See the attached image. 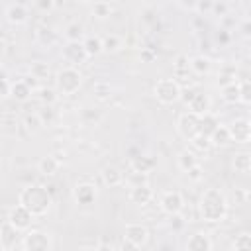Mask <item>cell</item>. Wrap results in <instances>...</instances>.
I'll use <instances>...</instances> for the list:
<instances>
[{"label": "cell", "instance_id": "cell-29", "mask_svg": "<svg viewBox=\"0 0 251 251\" xmlns=\"http://www.w3.org/2000/svg\"><path fill=\"white\" fill-rule=\"evenodd\" d=\"M102 45H104V53H118L124 47V37L118 33H108L102 37Z\"/></svg>", "mask_w": 251, "mask_h": 251}, {"label": "cell", "instance_id": "cell-46", "mask_svg": "<svg viewBox=\"0 0 251 251\" xmlns=\"http://www.w3.org/2000/svg\"><path fill=\"white\" fill-rule=\"evenodd\" d=\"M35 6H37L41 12H51L57 4H55V2H51V0H39V2H35Z\"/></svg>", "mask_w": 251, "mask_h": 251}, {"label": "cell", "instance_id": "cell-19", "mask_svg": "<svg viewBox=\"0 0 251 251\" xmlns=\"http://www.w3.org/2000/svg\"><path fill=\"white\" fill-rule=\"evenodd\" d=\"M59 167H61V161L55 155H47V157H41L39 159L37 173L43 175V176H55L59 173Z\"/></svg>", "mask_w": 251, "mask_h": 251}, {"label": "cell", "instance_id": "cell-45", "mask_svg": "<svg viewBox=\"0 0 251 251\" xmlns=\"http://www.w3.org/2000/svg\"><path fill=\"white\" fill-rule=\"evenodd\" d=\"M155 59H157V53H155L151 47H143V49H141V61L151 63V61H155Z\"/></svg>", "mask_w": 251, "mask_h": 251}, {"label": "cell", "instance_id": "cell-28", "mask_svg": "<svg viewBox=\"0 0 251 251\" xmlns=\"http://www.w3.org/2000/svg\"><path fill=\"white\" fill-rule=\"evenodd\" d=\"M231 167L235 173H249L251 171V153H235L231 159Z\"/></svg>", "mask_w": 251, "mask_h": 251}, {"label": "cell", "instance_id": "cell-41", "mask_svg": "<svg viewBox=\"0 0 251 251\" xmlns=\"http://www.w3.org/2000/svg\"><path fill=\"white\" fill-rule=\"evenodd\" d=\"M239 90H241V102L243 104H251V80H241L239 82Z\"/></svg>", "mask_w": 251, "mask_h": 251}, {"label": "cell", "instance_id": "cell-34", "mask_svg": "<svg viewBox=\"0 0 251 251\" xmlns=\"http://www.w3.org/2000/svg\"><path fill=\"white\" fill-rule=\"evenodd\" d=\"M90 12H92L94 18L106 20V18H110L114 14V4H110V2H94L90 6Z\"/></svg>", "mask_w": 251, "mask_h": 251}, {"label": "cell", "instance_id": "cell-5", "mask_svg": "<svg viewBox=\"0 0 251 251\" xmlns=\"http://www.w3.org/2000/svg\"><path fill=\"white\" fill-rule=\"evenodd\" d=\"M53 237L45 229H27L22 237V251H51Z\"/></svg>", "mask_w": 251, "mask_h": 251}, {"label": "cell", "instance_id": "cell-52", "mask_svg": "<svg viewBox=\"0 0 251 251\" xmlns=\"http://www.w3.org/2000/svg\"><path fill=\"white\" fill-rule=\"evenodd\" d=\"M180 6L184 10H196V2H180Z\"/></svg>", "mask_w": 251, "mask_h": 251}, {"label": "cell", "instance_id": "cell-24", "mask_svg": "<svg viewBox=\"0 0 251 251\" xmlns=\"http://www.w3.org/2000/svg\"><path fill=\"white\" fill-rule=\"evenodd\" d=\"M31 94H33V90L25 84V80H24V78H20V80H14V82H12V94H10V96H12L16 102H27Z\"/></svg>", "mask_w": 251, "mask_h": 251}, {"label": "cell", "instance_id": "cell-8", "mask_svg": "<svg viewBox=\"0 0 251 251\" xmlns=\"http://www.w3.org/2000/svg\"><path fill=\"white\" fill-rule=\"evenodd\" d=\"M124 239L133 247V249H141L147 245L149 241V229L145 224L141 222H131L126 226V231H124Z\"/></svg>", "mask_w": 251, "mask_h": 251}, {"label": "cell", "instance_id": "cell-3", "mask_svg": "<svg viewBox=\"0 0 251 251\" xmlns=\"http://www.w3.org/2000/svg\"><path fill=\"white\" fill-rule=\"evenodd\" d=\"M153 96L157 98L159 104L163 106H173L180 100L182 96V86L176 78H159L153 86Z\"/></svg>", "mask_w": 251, "mask_h": 251}, {"label": "cell", "instance_id": "cell-35", "mask_svg": "<svg viewBox=\"0 0 251 251\" xmlns=\"http://www.w3.org/2000/svg\"><path fill=\"white\" fill-rule=\"evenodd\" d=\"M35 96H37V100H39L41 104H45V106H53V104L57 102V98H59L57 88H49V86H39V90L35 92Z\"/></svg>", "mask_w": 251, "mask_h": 251}, {"label": "cell", "instance_id": "cell-2", "mask_svg": "<svg viewBox=\"0 0 251 251\" xmlns=\"http://www.w3.org/2000/svg\"><path fill=\"white\" fill-rule=\"evenodd\" d=\"M18 204L27 208L37 218V216H45L51 210L53 196L43 184H25L18 194Z\"/></svg>", "mask_w": 251, "mask_h": 251}, {"label": "cell", "instance_id": "cell-44", "mask_svg": "<svg viewBox=\"0 0 251 251\" xmlns=\"http://www.w3.org/2000/svg\"><path fill=\"white\" fill-rule=\"evenodd\" d=\"M10 94H12V82H10L8 75L4 73L2 75V98H8Z\"/></svg>", "mask_w": 251, "mask_h": 251}, {"label": "cell", "instance_id": "cell-40", "mask_svg": "<svg viewBox=\"0 0 251 251\" xmlns=\"http://www.w3.org/2000/svg\"><path fill=\"white\" fill-rule=\"evenodd\" d=\"M190 143H192V147H194V149H198V151H204V153H206V151L212 147V141H210V137H206V135H202V133H200V135H196V137H194Z\"/></svg>", "mask_w": 251, "mask_h": 251}, {"label": "cell", "instance_id": "cell-20", "mask_svg": "<svg viewBox=\"0 0 251 251\" xmlns=\"http://www.w3.org/2000/svg\"><path fill=\"white\" fill-rule=\"evenodd\" d=\"M100 175H102L104 184L110 186V188H116V186L124 184V173H122L118 167H114V165H106Z\"/></svg>", "mask_w": 251, "mask_h": 251}, {"label": "cell", "instance_id": "cell-25", "mask_svg": "<svg viewBox=\"0 0 251 251\" xmlns=\"http://www.w3.org/2000/svg\"><path fill=\"white\" fill-rule=\"evenodd\" d=\"M220 126H222V124H220V120H218V116H216V114L208 112V114L200 116V133H202V135L210 137V135H212Z\"/></svg>", "mask_w": 251, "mask_h": 251}, {"label": "cell", "instance_id": "cell-6", "mask_svg": "<svg viewBox=\"0 0 251 251\" xmlns=\"http://www.w3.org/2000/svg\"><path fill=\"white\" fill-rule=\"evenodd\" d=\"M176 131L182 139L192 141L196 135H200V116L192 112H182L176 120Z\"/></svg>", "mask_w": 251, "mask_h": 251}, {"label": "cell", "instance_id": "cell-4", "mask_svg": "<svg viewBox=\"0 0 251 251\" xmlns=\"http://www.w3.org/2000/svg\"><path fill=\"white\" fill-rule=\"evenodd\" d=\"M80 86H82V75L76 67H63L61 71H57V75H55L57 92H61L63 96H71V94L78 92Z\"/></svg>", "mask_w": 251, "mask_h": 251}, {"label": "cell", "instance_id": "cell-38", "mask_svg": "<svg viewBox=\"0 0 251 251\" xmlns=\"http://www.w3.org/2000/svg\"><path fill=\"white\" fill-rule=\"evenodd\" d=\"M37 41H39L41 45L51 47V45L57 41V33H55L53 29H49V27H39V29H37Z\"/></svg>", "mask_w": 251, "mask_h": 251}, {"label": "cell", "instance_id": "cell-7", "mask_svg": "<svg viewBox=\"0 0 251 251\" xmlns=\"http://www.w3.org/2000/svg\"><path fill=\"white\" fill-rule=\"evenodd\" d=\"M159 208L167 216H178L184 210V196L180 190H165L159 198Z\"/></svg>", "mask_w": 251, "mask_h": 251}, {"label": "cell", "instance_id": "cell-26", "mask_svg": "<svg viewBox=\"0 0 251 251\" xmlns=\"http://www.w3.org/2000/svg\"><path fill=\"white\" fill-rule=\"evenodd\" d=\"M210 141H212V147H227V145L231 143L229 127H227V126H220V127L210 135Z\"/></svg>", "mask_w": 251, "mask_h": 251}, {"label": "cell", "instance_id": "cell-42", "mask_svg": "<svg viewBox=\"0 0 251 251\" xmlns=\"http://www.w3.org/2000/svg\"><path fill=\"white\" fill-rule=\"evenodd\" d=\"M127 182H129V188H131V186H139V184H147V175L131 173V175L127 176Z\"/></svg>", "mask_w": 251, "mask_h": 251}, {"label": "cell", "instance_id": "cell-53", "mask_svg": "<svg viewBox=\"0 0 251 251\" xmlns=\"http://www.w3.org/2000/svg\"><path fill=\"white\" fill-rule=\"evenodd\" d=\"M78 251H98V247H80Z\"/></svg>", "mask_w": 251, "mask_h": 251}, {"label": "cell", "instance_id": "cell-1", "mask_svg": "<svg viewBox=\"0 0 251 251\" xmlns=\"http://www.w3.org/2000/svg\"><path fill=\"white\" fill-rule=\"evenodd\" d=\"M198 212L200 218L208 224H220L226 220L229 212V202L224 190L220 188H206L198 200Z\"/></svg>", "mask_w": 251, "mask_h": 251}, {"label": "cell", "instance_id": "cell-47", "mask_svg": "<svg viewBox=\"0 0 251 251\" xmlns=\"http://www.w3.org/2000/svg\"><path fill=\"white\" fill-rule=\"evenodd\" d=\"M212 10H214V2H196V12L206 14V12H212Z\"/></svg>", "mask_w": 251, "mask_h": 251}, {"label": "cell", "instance_id": "cell-22", "mask_svg": "<svg viewBox=\"0 0 251 251\" xmlns=\"http://www.w3.org/2000/svg\"><path fill=\"white\" fill-rule=\"evenodd\" d=\"M63 33H65L67 43H82L84 37H86L84 25H82L80 22H71V24H67V27H65Z\"/></svg>", "mask_w": 251, "mask_h": 251}, {"label": "cell", "instance_id": "cell-27", "mask_svg": "<svg viewBox=\"0 0 251 251\" xmlns=\"http://www.w3.org/2000/svg\"><path fill=\"white\" fill-rule=\"evenodd\" d=\"M82 45H84L88 57H96V55L104 53V45H102V37L100 35H86Z\"/></svg>", "mask_w": 251, "mask_h": 251}, {"label": "cell", "instance_id": "cell-49", "mask_svg": "<svg viewBox=\"0 0 251 251\" xmlns=\"http://www.w3.org/2000/svg\"><path fill=\"white\" fill-rule=\"evenodd\" d=\"M212 12H216L218 16L224 18V16H227V4H224V2L222 4H214V10Z\"/></svg>", "mask_w": 251, "mask_h": 251}, {"label": "cell", "instance_id": "cell-13", "mask_svg": "<svg viewBox=\"0 0 251 251\" xmlns=\"http://www.w3.org/2000/svg\"><path fill=\"white\" fill-rule=\"evenodd\" d=\"M227 127H229V133H231V141H235V143H249V137H251V120L237 118Z\"/></svg>", "mask_w": 251, "mask_h": 251}, {"label": "cell", "instance_id": "cell-32", "mask_svg": "<svg viewBox=\"0 0 251 251\" xmlns=\"http://www.w3.org/2000/svg\"><path fill=\"white\" fill-rule=\"evenodd\" d=\"M92 94H94V98H96L98 102H106V100L112 96V84H110L108 80H98V82H94V86H92Z\"/></svg>", "mask_w": 251, "mask_h": 251}, {"label": "cell", "instance_id": "cell-11", "mask_svg": "<svg viewBox=\"0 0 251 251\" xmlns=\"http://www.w3.org/2000/svg\"><path fill=\"white\" fill-rule=\"evenodd\" d=\"M186 108H188V112H192L196 116H204L212 108V98L206 92H188V96H186Z\"/></svg>", "mask_w": 251, "mask_h": 251}, {"label": "cell", "instance_id": "cell-21", "mask_svg": "<svg viewBox=\"0 0 251 251\" xmlns=\"http://www.w3.org/2000/svg\"><path fill=\"white\" fill-rule=\"evenodd\" d=\"M176 167L182 171V173H190L194 167H198V157L192 149H182L178 155H176Z\"/></svg>", "mask_w": 251, "mask_h": 251}, {"label": "cell", "instance_id": "cell-9", "mask_svg": "<svg viewBox=\"0 0 251 251\" xmlns=\"http://www.w3.org/2000/svg\"><path fill=\"white\" fill-rule=\"evenodd\" d=\"M33 218H35V216H33L27 208H24L22 204L12 206V208L8 210V216H6V220L10 222V226L16 227L18 231H27V229L31 227V224H33Z\"/></svg>", "mask_w": 251, "mask_h": 251}, {"label": "cell", "instance_id": "cell-51", "mask_svg": "<svg viewBox=\"0 0 251 251\" xmlns=\"http://www.w3.org/2000/svg\"><path fill=\"white\" fill-rule=\"evenodd\" d=\"M173 222H175V226H171L173 229H180V227H182V224H184V222H182V218H180V214H178V216H173Z\"/></svg>", "mask_w": 251, "mask_h": 251}, {"label": "cell", "instance_id": "cell-37", "mask_svg": "<svg viewBox=\"0 0 251 251\" xmlns=\"http://www.w3.org/2000/svg\"><path fill=\"white\" fill-rule=\"evenodd\" d=\"M231 249L233 251H251V233H239L231 241Z\"/></svg>", "mask_w": 251, "mask_h": 251}, {"label": "cell", "instance_id": "cell-39", "mask_svg": "<svg viewBox=\"0 0 251 251\" xmlns=\"http://www.w3.org/2000/svg\"><path fill=\"white\" fill-rule=\"evenodd\" d=\"M231 82H235V71H229V69L224 67V69L218 73V86L224 88V86H227V84H231Z\"/></svg>", "mask_w": 251, "mask_h": 251}, {"label": "cell", "instance_id": "cell-15", "mask_svg": "<svg viewBox=\"0 0 251 251\" xmlns=\"http://www.w3.org/2000/svg\"><path fill=\"white\" fill-rule=\"evenodd\" d=\"M131 173H141V175H149L153 169H157V157L143 153V155H135L129 161Z\"/></svg>", "mask_w": 251, "mask_h": 251}, {"label": "cell", "instance_id": "cell-12", "mask_svg": "<svg viewBox=\"0 0 251 251\" xmlns=\"http://www.w3.org/2000/svg\"><path fill=\"white\" fill-rule=\"evenodd\" d=\"M73 198H75V202L80 204V206H90V204H94L96 198H98V188H96V184H92V182H78V184H75V188H73Z\"/></svg>", "mask_w": 251, "mask_h": 251}, {"label": "cell", "instance_id": "cell-18", "mask_svg": "<svg viewBox=\"0 0 251 251\" xmlns=\"http://www.w3.org/2000/svg\"><path fill=\"white\" fill-rule=\"evenodd\" d=\"M18 229L10 226L8 220L2 222V227H0V243H2V251H12L16 247V241H18Z\"/></svg>", "mask_w": 251, "mask_h": 251}, {"label": "cell", "instance_id": "cell-31", "mask_svg": "<svg viewBox=\"0 0 251 251\" xmlns=\"http://www.w3.org/2000/svg\"><path fill=\"white\" fill-rule=\"evenodd\" d=\"M190 73V59L186 55H178L175 65H173V75L175 78H186Z\"/></svg>", "mask_w": 251, "mask_h": 251}, {"label": "cell", "instance_id": "cell-17", "mask_svg": "<svg viewBox=\"0 0 251 251\" xmlns=\"http://www.w3.org/2000/svg\"><path fill=\"white\" fill-rule=\"evenodd\" d=\"M4 16H6V20H8L10 24H14V25H22V24L27 22L29 12H27V6H25V4H22V2H14V4H8V6H6Z\"/></svg>", "mask_w": 251, "mask_h": 251}, {"label": "cell", "instance_id": "cell-54", "mask_svg": "<svg viewBox=\"0 0 251 251\" xmlns=\"http://www.w3.org/2000/svg\"><path fill=\"white\" fill-rule=\"evenodd\" d=\"M249 143H251V137H249Z\"/></svg>", "mask_w": 251, "mask_h": 251}, {"label": "cell", "instance_id": "cell-14", "mask_svg": "<svg viewBox=\"0 0 251 251\" xmlns=\"http://www.w3.org/2000/svg\"><path fill=\"white\" fill-rule=\"evenodd\" d=\"M214 243L212 237L206 231H194L188 235L186 243H184V251H212Z\"/></svg>", "mask_w": 251, "mask_h": 251}, {"label": "cell", "instance_id": "cell-16", "mask_svg": "<svg viewBox=\"0 0 251 251\" xmlns=\"http://www.w3.org/2000/svg\"><path fill=\"white\" fill-rule=\"evenodd\" d=\"M153 196H155V192H153V188H151L149 184L131 186V188H129V192H127L129 202H131V204H135V206H147V204L153 200Z\"/></svg>", "mask_w": 251, "mask_h": 251}, {"label": "cell", "instance_id": "cell-48", "mask_svg": "<svg viewBox=\"0 0 251 251\" xmlns=\"http://www.w3.org/2000/svg\"><path fill=\"white\" fill-rule=\"evenodd\" d=\"M188 175V180H192V182H198L200 178H202V169L200 167H194L190 173H186Z\"/></svg>", "mask_w": 251, "mask_h": 251}, {"label": "cell", "instance_id": "cell-10", "mask_svg": "<svg viewBox=\"0 0 251 251\" xmlns=\"http://www.w3.org/2000/svg\"><path fill=\"white\" fill-rule=\"evenodd\" d=\"M61 57L65 63H69V67H78V65L86 63V59H88L82 43H65L61 49Z\"/></svg>", "mask_w": 251, "mask_h": 251}, {"label": "cell", "instance_id": "cell-30", "mask_svg": "<svg viewBox=\"0 0 251 251\" xmlns=\"http://www.w3.org/2000/svg\"><path fill=\"white\" fill-rule=\"evenodd\" d=\"M22 122H24V127H25L29 133H37V131L45 126V122L41 120L39 112H29V114H25Z\"/></svg>", "mask_w": 251, "mask_h": 251}, {"label": "cell", "instance_id": "cell-23", "mask_svg": "<svg viewBox=\"0 0 251 251\" xmlns=\"http://www.w3.org/2000/svg\"><path fill=\"white\" fill-rule=\"evenodd\" d=\"M190 71L194 75H200V76L202 75H208L212 71V59L206 57V55H194L190 59Z\"/></svg>", "mask_w": 251, "mask_h": 251}, {"label": "cell", "instance_id": "cell-33", "mask_svg": "<svg viewBox=\"0 0 251 251\" xmlns=\"http://www.w3.org/2000/svg\"><path fill=\"white\" fill-rule=\"evenodd\" d=\"M222 98L227 102V104H235V102H241V90H239V82H231L227 86L222 88Z\"/></svg>", "mask_w": 251, "mask_h": 251}, {"label": "cell", "instance_id": "cell-43", "mask_svg": "<svg viewBox=\"0 0 251 251\" xmlns=\"http://www.w3.org/2000/svg\"><path fill=\"white\" fill-rule=\"evenodd\" d=\"M237 29H239V33H241L243 37H251V18H243V20L239 22Z\"/></svg>", "mask_w": 251, "mask_h": 251}, {"label": "cell", "instance_id": "cell-36", "mask_svg": "<svg viewBox=\"0 0 251 251\" xmlns=\"http://www.w3.org/2000/svg\"><path fill=\"white\" fill-rule=\"evenodd\" d=\"M29 75L35 76L37 80H45V78H49L51 69H49V65H47L45 61H33V63L29 65Z\"/></svg>", "mask_w": 251, "mask_h": 251}, {"label": "cell", "instance_id": "cell-50", "mask_svg": "<svg viewBox=\"0 0 251 251\" xmlns=\"http://www.w3.org/2000/svg\"><path fill=\"white\" fill-rule=\"evenodd\" d=\"M98 251H116V247H114L110 241H102V243L98 245Z\"/></svg>", "mask_w": 251, "mask_h": 251}]
</instances>
